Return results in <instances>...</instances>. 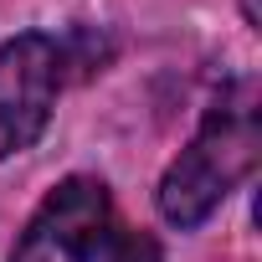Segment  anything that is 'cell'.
I'll list each match as a JSON object with an SVG mask.
<instances>
[{
	"label": "cell",
	"mask_w": 262,
	"mask_h": 262,
	"mask_svg": "<svg viewBox=\"0 0 262 262\" xmlns=\"http://www.w3.org/2000/svg\"><path fill=\"white\" fill-rule=\"evenodd\" d=\"M242 16H247V26H262V6L257 0H242Z\"/></svg>",
	"instance_id": "cell-4"
},
{
	"label": "cell",
	"mask_w": 262,
	"mask_h": 262,
	"mask_svg": "<svg viewBox=\"0 0 262 262\" xmlns=\"http://www.w3.org/2000/svg\"><path fill=\"white\" fill-rule=\"evenodd\" d=\"M67 52L57 36L26 31L0 47V160H11L41 139V128L57 108Z\"/></svg>",
	"instance_id": "cell-3"
},
{
	"label": "cell",
	"mask_w": 262,
	"mask_h": 262,
	"mask_svg": "<svg viewBox=\"0 0 262 262\" xmlns=\"http://www.w3.org/2000/svg\"><path fill=\"white\" fill-rule=\"evenodd\" d=\"M11 262H160V247L118 216L103 180L72 175L26 221Z\"/></svg>",
	"instance_id": "cell-2"
},
{
	"label": "cell",
	"mask_w": 262,
	"mask_h": 262,
	"mask_svg": "<svg viewBox=\"0 0 262 262\" xmlns=\"http://www.w3.org/2000/svg\"><path fill=\"white\" fill-rule=\"evenodd\" d=\"M262 149V128H257V93L252 82H231L201 118L195 139L175 155V165L165 170L155 201L160 216L180 231L201 226L257 165Z\"/></svg>",
	"instance_id": "cell-1"
}]
</instances>
